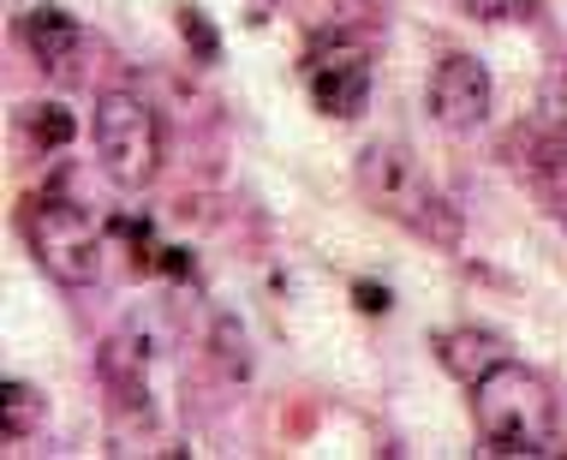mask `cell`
Segmentation results:
<instances>
[{"label":"cell","instance_id":"obj_1","mask_svg":"<svg viewBox=\"0 0 567 460\" xmlns=\"http://www.w3.org/2000/svg\"><path fill=\"white\" fill-rule=\"evenodd\" d=\"M472 419L489 454H556V389L519 359L472 382Z\"/></svg>","mask_w":567,"mask_h":460},{"label":"cell","instance_id":"obj_2","mask_svg":"<svg viewBox=\"0 0 567 460\" xmlns=\"http://www.w3.org/2000/svg\"><path fill=\"white\" fill-rule=\"evenodd\" d=\"M359 192L371 197V209H382L389 222H401V227H412V234H424V239H454L460 234L449 197L424 180V167L412 162L401 144L359 150Z\"/></svg>","mask_w":567,"mask_h":460},{"label":"cell","instance_id":"obj_3","mask_svg":"<svg viewBox=\"0 0 567 460\" xmlns=\"http://www.w3.org/2000/svg\"><path fill=\"white\" fill-rule=\"evenodd\" d=\"M90 132H96V156L109 167L114 186H150L162 174V120L144 96L132 90H102L96 114H90Z\"/></svg>","mask_w":567,"mask_h":460},{"label":"cell","instance_id":"obj_4","mask_svg":"<svg viewBox=\"0 0 567 460\" xmlns=\"http://www.w3.org/2000/svg\"><path fill=\"white\" fill-rule=\"evenodd\" d=\"M24 239L30 252H37V264L54 275L60 287H90L102 275V234L96 222H90L84 204H72V197H30L24 204Z\"/></svg>","mask_w":567,"mask_h":460},{"label":"cell","instance_id":"obj_5","mask_svg":"<svg viewBox=\"0 0 567 460\" xmlns=\"http://www.w3.org/2000/svg\"><path fill=\"white\" fill-rule=\"evenodd\" d=\"M174 347V324L162 311H132L109 341H102V382L114 389V401L137 412V419H156V365Z\"/></svg>","mask_w":567,"mask_h":460},{"label":"cell","instance_id":"obj_6","mask_svg":"<svg viewBox=\"0 0 567 460\" xmlns=\"http://www.w3.org/2000/svg\"><path fill=\"white\" fill-rule=\"evenodd\" d=\"M311 96L334 120H352L371 96V49L352 37H323L311 49Z\"/></svg>","mask_w":567,"mask_h":460},{"label":"cell","instance_id":"obj_7","mask_svg":"<svg viewBox=\"0 0 567 460\" xmlns=\"http://www.w3.org/2000/svg\"><path fill=\"white\" fill-rule=\"evenodd\" d=\"M431 114L442 132H478L489 120V72L472 54H449L431 72Z\"/></svg>","mask_w":567,"mask_h":460},{"label":"cell","instance_id":"obj_8","mask_svg":"<svg viewBox=\"0 0 567 460\" xmlns=\"http://www.w3.org/2000/svg\"><path fill=\"white\" fill-rule=\"evenodd\" d=\"M24 42H30V54H37V67L49 72V79H72L79 60H84V30L66 7H30L24 12Z\"/></svg>","mask_w":567,"mask_h":460},{"label":"cell","instance_id":"obj_9","mask_svg":"<svg viewBox=\"0 0 567 460\" xmlns=\"http://www.w3.org/2000/svg\"><path fill=\"white\" fill-rule=\"evenodd\" d=\"M436 359H442V371L460 377V382L472 389V382L489 377L502 359H514V347L502 341V335H489V329H478V324H466V329H442V335H436Z\"/></svg>","mask_w":567,"mask_h":460},{"label":"cell","instance_id":"obj_10","mask_svg":"<svg viewBox=\"0 0 567 460\" xmlns=\"http://www.w3.org/2000/svg\"><path fill=\"white\" fill-rule=\"evenodd\" d=\"M37 425H42V389H37V382L7 377V382H0V442L37 437Z\"/></svg>","mask_w":567,"mask_h":460},{"label":"cell","instance_id":"obj_11","mask_svg":"<svg viewBox=\"0 0 567 460\" xmlns=\"http://www.w3.org/2000/svg\"><path fill=\"white\" fill-rule=\"evenodd\" d=\"M544 126H549V120H544ZM532 180H538L556 204H567V126H549V137L532 150Z\"/></svg>","mask_w":567,"mask_h":460},{"label":"cell","instance_id":"obj_12","mask_svg":"<svg viewBox=\"0 0 567 460\" xmlns=\"http://www.w3.org/2000/svg\"><path fill=\"white\" fill-rule=\"evenodd\" d=\"M72 132H79V126H72V114H66V109H54V102L30 109V137H37V144H66Z\"/></svg>","mask_w":567,"mask_h":460},{"label":"cell","instance_id":"obj_13","mask_svg":"<svg viewBox=\"0 0 567 460\" xmlns=\"http://www.w3.org/2000/svg\"><path fill=\"white\" fill-rule=\"evenodd\" d=\"M538 114L549 126H567V67H549L538 84Z\"/></svg>","mask_w":567,"mask_h":460},{"label":"cell","instance_id":"obj_14","mask_svg":"<svg viewBox=\"0 0 567 460\" xmlns=\"http://www.w3.org/2000/svg\"><path fill=\"white\" fill-rule=\"evenodd\" d=\"M179 30H186V42H192L197 60H216V30H209V19L197 7H179Z\"/></svg>","mask_w":567,"mask_h":460},{"label":"cell","instance_id":"obj_15","mask_svg":"<svg viewBox=\"0 0 567 460\" xmlns=\"http://www.w3.org/2000/svg\"><path fill=\"white\" fill-rule=\"evenodd\" d=\"M460 12H466V19H478V24H502L514 12V0H460Z\"/></svg>","mask_w":567,"mask_h":460},{"label":"cell","instance_id":"obj_16","mask_svg":"<svg viewBox=\"0 0 567 460\" xmlns=\"http://www.w3.org/2000/svg\"><path fill=\"white\" fill-rule=\"evenodd\" d=\"M352 299H359V311H389V287L359 282V287H352Z\"/></svg>","mask_w":567,"mask_h":460}]
</instances>
